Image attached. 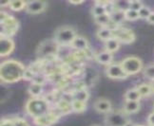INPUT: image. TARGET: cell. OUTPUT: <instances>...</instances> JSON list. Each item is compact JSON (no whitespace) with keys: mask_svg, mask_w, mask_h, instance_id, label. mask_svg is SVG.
Segmentation results:
<instances>
[{"mask_svg":"<svg viewBox=\"0 0 154 126\" xmlns=\"http://www.w3.org/2000/svg\"><path fill=\"white\" fill-rule=\"evenodd\" d=\"M120 42L117 38H115L114 36L113 37H111L110 39L106 40L105 42V50L109 51L110 53H113V52H116L118 50H119L120 47Z\"/></svg>","mask_w":154,"mask_h":126,"instance_id":"e0dca14e","label":"cell"},{"mask_svg":"<svg viewBox=\"0 0 154 126\" xmlns=\"http://www.w3.org/2000/svg\"><path fill=\"white\" fill-rule=\"evenodd\" d=\"M35 74L33 73V72L29 69V68L25 69L24 71V75H23V79L26 80V81H32L33 78H34Z\"/></svg>","mask_w":154,"mask_h":126,"instance_id":"d6a6232c","label":"cell"},{"mask_svg":"<svg viewBox=\"0 0 154 126\" xmlns=\"http://www.w3.org/2000/svg\"><path fill=\"white\" fill-rule=\"evenodd\" d=\"M135 126H145V125H141V124H137V125H135Z\"/></svg>","mask_w":154,"mask_h":126,"instance_id":"7bdbcfd3","label":"cell"},{"mask_svg":"<svg viewBox=\"0 0 154 126\" xmlns=\"http://www.w3.org/2000/svg\"><path fill=\"white\" fill-rule=\"evenodd\" d=\"M143 3L141 1H138V0H132V1H129V9L130 10H134L139 11L140 9L143 7Z\"/></svg>","mask_w":154,"mask_h":126,"instance_id":"4dcf8cb0","label":"cell"},{"mask_svg":"<svg viewBox=\"0 0 154 126\" xmlns=\"http://www.w3.org/2000/svg\"><path fill=\"white\" fill-rule=\"evenodd\" d=\"M139 13V16H140V18H142V19H146L147 20V18L149 17V15L151 14V10L149 8V7H146V6H143L141 9H140V10L138 11Z\"/></svg>","mask_w":154,"mask_h":126,"instance_id":"f546056e","label":"cell"},{"mask_svg":"<svg viewBox=\"0 0 154 126\" xmlns=\"http://www.w3.org/2000/svg\"><path fill=\"white\" fill-rule=\"evenodd\" d=\"M72 50H77V51H86L90 49V44L88 41L84 37V36L77 35L73 42L70 45Z\"/></svg>","mask_w":154,"mask_h":126,"instance_id":"7c38bea8","label":"cell"},{"mask_svg":"<svg viewBox=\"0 0 154 126\" xmlns=\"http://www.w3.org/2000/svg\"><path fill=\"white\" fill-rule=\"evenodd\" d=\"M113 36L119 40L120 43L124 44H131L135 40V34L131 29L123 28L121 26L118 27L113 32Z\"/></svg>","mask_w":154,"mask_h":126,"instance_id":"9c48e42d","label":"cell"},{"mask_svg":"<svg viewBox=\"0 0 154 126\" xmlns=\"http://www.w3.org/2000/svg\"><path fill=\"white\" fill-rule=\"evenodd\" d=\"M47 8V2L40 1V0H34L27 3L26 11L29 14H38L44 11Z\"/></svg>","mask_w":154,"mask_h":126,"instance_id":"8fae6325","label":"cell"},{"mask_svg":"<svg viewBox=\"0 0 154 126\" xmlns=\"http://www.w3.org/2000/svg\"><path fill=\"white\" fill-rule=\"evenodd\" d=\"M94 108L98 113H103V114H108L109 113L112 108H111V103L106 99L100 98L98 99L95 103H94Z\"/></svg>","mask_w":154,"mask_h":126,"instance_id":"4fadbf2b","label":"cell"},{"mask_svg":"<svg viewBox=\"0 0 154 126\" xmlns=\"http://www.w3.org/2000/svg\"><path fill=\"white\" fill-rule=\"evenodd\" d=\"M19 28V22L15 17L10 15L5 21L1 22V36L10 37L14 35Z\"/></svg>","mask_w":154,"mask_h":126,"instance_id":"52a82bcc","label":"cell"},{"mask_svg":"<svg viewBox=\"0 0 154 126\" xmlns=\"http://www.w3.org/2000/svg\"><path fill=\"white\" fill-rule=\"evenodd\" d=\"M106 75L113 80H124L128 77V75L125 72L120 63H113L108 65L106 68Z\"/></svg>","mask_w":154,"mask_h":126,"instance_id":"ba28073f","label":"cell"},{"mask_svg":"<svg viewBox=\"0 0 154 126\" xmlns=\"http://www.w3.org/2000/svg\"><path fill=\"white\" fill-rule=\"evenodd\" d=\"M125 14H126V20L128 21H135L140 18L139 16V13L137 10H127L125 11Z\"/></svg>","mask_w":154,"mask_h":126,"instance_id":"83f0119b","label":"cell"},{"mask_svg":"<svg viewBox=\"0 0 154 126\" xmlns=\"http://www.w3.org/2000/svg\"><path fill=\"white\" fill-rule=\"evenodd\" d=\"M26 6H27V2L23 1V0H13V1H11L9 7L11 10H13L14 11H19L22 10L23 9H26Z\"/></svg>","mask_w":154,"mask_h":126,"instance_id":"d4e9b609","label":"cell"},{"mask_svg":"<svg viewBox=\"0 0 154 126\" xmlns=\"http://www.w3.org/2000/svg\"><path fill=\"white\" fill-rule=\"evenodd\" d=\"M72 97H73V100H79L82 101V103H87L88 98H90V93H88L87 88L74 90L72 92Z\"/></svg>","mask_w":154,"mask_h":126,"instance_id":"d6986e66","label":"cell"},{"mask_svg":"<svg viewBox=\"0 0 154 126\" xmlns=\"http://www.w3.org/2000/svg\"><path fill=\"white\" fill-rule=\"evenodd\" d=\"M44 92V85H40L36 82H32L28 87V93L32 96V98H39Z\"/></svg>","mask_w":154,"mask_h":126,"instance_id":"9a60e30c","label":"cell"},{"mask_svg":"<svg viewBox=\"0 0 154 126\" xmlns=\"http://www.w3.org/2000/svg\"><path fill=\"white\" fill-rule=\"evenodd\" d=\"M14 42L10 37L1 36L0 38V56L6 57L14 50Z\"/></svg>","mask_w":154,"mask_h":126,"instance_id":"30bf717a","label":"cell"},{"mask_svg":"<svg viewBox=\"0 0 154 126\" xmlns=\"http://www.w3.org/2000/svg\"><path fill=\"white\" fill-rule=\"evenodd\" d=\"M120 64L128 76L139 73L143 68V63H142L141 59L136 56L126 57L125 59L122 60Z\"/></svg>","mask_w":154,"mask_h":126,"instance_id":"5b68a950","label":"cell"},{"mask_svg":"<svg viewBox=\"0 0 154 126\" xmlns=\"http://www.w3.org/2000/svg\"><path fill=\"white\" fill-rule=\"evenodd\" d=\"M144 76L146 77L147 79H149L151 81H154V64H149L144 68Z\"/></svg>","mask_w":154,"mask_h":126,"instance_id":"f1b7e54d","label":"cell"},{"mask_svg":"<svg viewBox=\"0 0 154 126\" xmlns=\"http://www.w3.org/2000/svg\"><path fill=\"white\" fill-rule=\"evenodd\" d=\"M57 108L62 112L63 115L65 114H69L70 112H72V103H69L67 100H57V103L55 104Z\"/></svg>","mask_w":154,"mask_h":126,"instance_id":"44dd1931","label":"cell"},{"mask_svg":"<svg viewBox=\"0 0 154 126\" xmlns=\"http://www.w3.org/2000/svg\"><path fill=\"white\" fill-rule=\"evenodd\" d=\"M76 36L77 34L73 28L69 26H62L55 31L53 39L60 46H70Z\"/></svg>","mask_w":154,"mask_h":126,"instance_id":"3957f363","label":"cell"},{"mask_svg":"<svg viewBox=\"0 0 154 126\" xmlns=\"http://www.w3.org/2000/svg\"><path fill=\"white\" fill-rule=\"evenodd\" d=\"M10 4H11V1H9V0H7V1L2 0L1 3H0V6H1V8H3L4 6H10Z\"/></svg>","mask_w":154,"mask_h":126,"instance_id":"f35d334b","label":"cell"},{"mask_svg":"<svg viewBox=\"0 0 154 126\" xmlns=\"http://www.w3.org/2000/svg\"><path fill=\"white\" fill-rule=\"evenodd\" d=\"M110 14V20L111 22H113L116 24L117 26H120L121 24L126 20V14H125V10H121L115 9L114 10H112Z\"/></svg>","mask_w":154,"mask_h":126,"instance_id":"2e32d148","label":"cell"},{"mask_svg":"<svg viewBox=\"0 0 154 126\" xmlns=\"http://www.w3.org/2000/svg\"><path fill=\"white\" fill-rule=\"evenodd\" d=\"M139 109H140V103L139 101L126 100V103L123 107V111L126 114H134L136 112H138Z\"/></svg>","mask_w":154,"mask_h":126,"instance_id":"ffe728a7","label":"cell"},{"mask_svg":"<svg viewBox=\"0 0 154 126\" xmlns=\"http://www.w3.org/2000/svg\"><path fill=\"white\" fill-rule=\"evenodd\" d=\"M59 46L54 39H48L41 43L37 49V54L44 59H50L51 57H57V53L59 50Z\"/></svg>","mask_w":154,"mask_h":126,"instance_id":"277c9868","label":"cell"},{"mask_svg":"<svg viewBox=\"0 0 154 126\" xmlns=\"http://www.w3.org/2000/svg\"><path fill=\"white\" fill-rule=\"evenodd\" d=\"M26 68L16 60H7L0 64V79L4 83H14L23 79Z\"/></svg>","mask_w":154,"mask_h":126,"instance_id":"6da1fadb","label":"cell"},{"mask_svg":"<svg viewBox=\"0 0 154 126\" xmlns=\"http://www.w3.org/2000/svg\"><path fill=\"white\" fill-rule=\"evenodd\" d=\"M151 88H152V92H154V81H152V82L150 83Z\"/></svg>","mask_w":154,"mask_h":126,"instance_id":"b9f144b4","label":"cell"},{"mask_svg":"<svg viewBox=\"0 0 154 126\" xmlns=\"http://www.w3.org/2000/svg\"><path fill=\"white\" fill-rule=\"evenodd\" d=\"M125 98H126V100L139 101L142 97H141L139 91L137 90V88L135 87V88H130V89L127 90V92L125 94Z\"/></svg>","mask_w":154,"mask_h":126,"instance_id":"7402d4cb","label":"cell"},{"mask_svg":"<svg viewBox=\"0 0 154 126\" xmlns=\"http://www.w3.org/2000/svg\"><path fill=\"white\" fill-rule=\"evenodd\" d=\"M96 36L98 39L106 42V40L113 37V32L108 27H100V28H98L96 32Z\"/></svg>","mask_w":154,"mask_h":126,"instance_id":"ac0fdd59","label":"cell"},{"mask_svg":"<svg viewBox=\"0 0 154 126\" xmlns=\"http://www.w3.org/2000/svg\"><path fill=\"white\" fill-rule=\"evenodd\" d=\"M136 88L139 91L141 97H147V96H149L152 93L151 86L149 85V83H141Z\"/></svg>","mask_w":154,"mask_h":126,"instance_id":"cb8c5ba5","label":"cell"},{"mask_svg":"<svg viewBox=\"0 0 154 126\" xmlns=\"http://www.w3.org/2000/svg\"><path fill=\"white\" fill-rule=\"evenodd\" d=\"M47 79V76L43 75V74H36L34 76L33 80L32 81V82H36V83H40V85H44V82Z\"/></svg>","mask_w":154,"mask_h":126,"instance_id":"1f68e13d","label":"cell"},{"mask_svg":"<svg viewBox=\"0 0 154 126\" xmlns=\"http://www.w3.org/2000/svg\"><path fill=\"white\" fill-rule=\"evenodd\" d=\"M9 16H10V14H9L8 13H6V11L1 10V13H0V21H1V22L5 21Z\"/></svg>","mask_w":154,"mask_h":126,"instance_id":"8d00e7d4","label":"cell"},{"mask_svg":"<svg viewBox=\"0 0 154 126\" xmlns=\"http://www.w3.org/2000/svg\"><path fill=\"white\" fill-rule=\"evenodd\" d=\"M92 126H100V125H92Z\"/></svg>","mask_w":154,"mask_h":126,"instance_id":"ee69618b","label":"cell"},{"mask_svg":"<svg viewBox=\"0 0 154 126\" xmlns=\"http://www.w3.org/2000/svg\"><path fill=\"white\" fill-rule=\"evenodd\" d=\"M124 126H135V124H134L133 122H129V121H128Z\"/></svg>","mask_w":154,"mask_h":126,"instance_id":"60d3db41","label":"cell"},{"mask_svg":"<svg viewBox=\"0 0 154 126\" xmlns=\"http://www.w3.org/2000/svg\"><path fill=\"white\" fill-rule=\"evenodd\" d=\"M94 20H95L96 24H98V25H100L101 27H106L111 22L109 13H106L102 15L97 16L94 18Z\"/></svg>","mask_w":154,"mask_h":126,"instance_id":"603a6c76","label":"cell"},{"mask_svg":"<svg viewBox=\"0 0 154 126\" xmlns=\"http://www.w3.org/2000/svg\"><path fill=\"white\" fill-rule=\"evenodd\" d=\"M147 123L149 126H154V112L149 114V118H147Z\"/></svg>","mask_w":154,"mask_h":126,"instance_id":"d590c367","label":"cell"},{"mask_svg":"<svg viewBox=\"0 0 154 126\" xmlns=\"http://www.w3.org/2000/svg\"><path fill=\"white\" fill-rule=\"evenodd\" d=\"M106 13H108V10H106V8L104 7V6H101V5L94 4V6H93L92 9H91V14L94 16V18L97 17V16L102 15V14H104Z\"/></svg>","mask_w":154,"mask_h":126,"instance_id":"4316f807","label":"cell"},{"mask_svg":"<svg viewBox=\"0 0 154 126\" xmlns=\"http://www.w3.org/2000/svg\"><path fill=\"white\" fill-rule=\"evenodd\" d=\"M127 115L123 110H111L106 115L105 124L106 126H124L128 121Z\"/></svg>","mask_w":154,"mask_h":126,"instance_id":"8992f818","label":"cell"},{"mask_svg":"<svg viewBox=\"0 0 154 126\" xmlns=\"http://www.w3.org/2000/svg\"><path fill=\"white\" fill-rule=\"evenodd\" d=\"M0 126H14V119L13 118H2Z\"/></svg>","mask_w":154,"mask_h":126,"instance_id":"e575fe53","label":"cell"},{"mask_svg":"<svg viewBox=\"0 0 154 126\" xmlns=\"http://www.w3.org/2000/svg\"><path fill=\"white\" fill-rule=\"evenodd\" d=\"M83 2V0H79V1H69L70 4H72V5H78V4H82Z\"/></svg>","mask_w":154,"mask_h":126,"instance_id":"ab89813d","label":"cell"},{"mask_svg":"<svg viewBox=\"0 0 154 126\" xmlns=\"http://www.w3.org/2000/svg\"><path fill=\"white\" fill-rule=\"evenodd\" d=\"M13 119H14V126H29V123L23 118H13Z\"/></svg>","mask_w":154,"mask_h":126,"instance_id":"836d02e7","label":"cell"},{"mask_svg":"<svg viewBox=\"0 0 154 126\" xmlns=\"http://www.w3.org/2000/svg\"><path fill=\"white\" fill-rule=\"evenodd\" d=\"M51 104L47 103L43 97L32 98L26 104V111L33 118L48 114L51 111Z\"/></svg>","mask_w":154,"mask_h":126,"instance_id":"7a4b0ae2","label":"cell"},{"mask_svg":"<svg viewBox=\"0 0 154 126\" xmlns=\"http://www.w3.org/2000/svg\"><path fill=\"white\" fill-rule=\"evenodd\" d=\"M94 58H95L97 63L101 64H105L106 67L111 64H113V55H112V53L106 51V50H102V51L96 53Z\"/></svg>","mask_w":154,"mask_h":126,"instance_id":"5bb4252c","label":"cell"},{"mask_svg":"<svg viewBox=\"0 0 154 126\" xmlns=\"http://www.w3.org/2000/svg\"><path fill=\"white\" fill-rule=\"evenodd\" d=\"M147 21H149V23H151V24H154V11H152L151 14L149 15V17L147 18Z\"/></svg>","mask_w":154,"mask_h":126,"instance_id":"74e56055","label":"cell"},{"mask_svg":"<svg viewBox=\"0 0 154 126\" xmlns=\"http://www.w3.org/2000/svg\"><path fill=\"white\" fill-rule=\"evenodd\" d=\"M72 112L83 113L87 109V104L86 103H82V101L79 100H73L72 103Z\"/></svg>","mask_w":154,"mask_h":126,"instance_id":"484cf974","label":"cell"}]
</instances>
